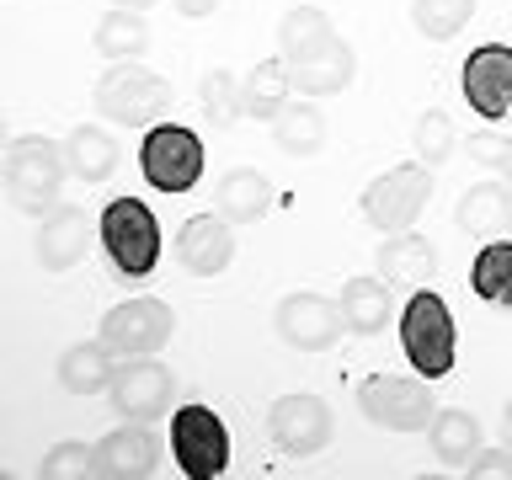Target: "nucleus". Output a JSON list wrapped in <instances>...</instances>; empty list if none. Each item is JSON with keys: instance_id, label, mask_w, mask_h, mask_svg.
Instances as JSON below:
<instances>
[{"instance_id": "obj_18", "label": "nucleus", "mask_w": 512, "mask_h": 480, "mask_svg": "<svg viewBox=\"0 0 512 480\" xmlns=\"http://www.w3.org/2000/svg\"><path fill=\"white\" fill-rule=\"evenodd\" d=\"M454 224L475 240H496L512 230V182H475L464 187V198L454 208Z\"/></svg>"}, {"instance_id": "obj_26", "label": "nucleus", "mask_w": 512, "mask_h": 480, "mask_svg": "<svg viewBox=\"0 0 512 480\" xmlns=\"http://www.w3.org/2000/svg\"><path fill=\"white\" fill-rule=\"evenodd\" d=\"M272 139H278L283 155L310 160L320 144H326V112H320L315 102H288L278 118H272Z\"/></svg>"}, {"instance_id": "obj_22", "label": "nucleus", "mask_w": 512, "mask_h": 480, "mask_svg": "<svg viewBox=\"0 0 512 480\" xmlns=\"http://www.w3.org/2000/svg\"><path fill=\"white\" fill-rule=\"evenodd\" d=\"M294 102V75H288L283 54L272 59H256L246 75H240V107H246V118H278V112Z\"/></svg>"}, {"instance_id": "obj_4", "label": "nucleus", "mask_w": 512, "mask_h": 480, "mask_svg": "<svg viewBox=\"0 0 512 480\" xmlns=\"http://www.w3.org/2000/svg\"><path fill=\"white\" fill-rule=\"evenodd\" d=\"M400 352H406L411 374H422V379L454 374V352H459L454 315H448L443 294H432L427 283L416 288L406 299V310H400Z\"/></svg>"}, {"instance_id": "obj_17", "label": "nucleus", "mask_w": 512, "mask_h": 480, "mask_svg": "<svg viewBox=\"0 0 512 480\" xmlns=\"http://www.w3.org/2000/svg\"><path fill=\"white\" fill-rule=\"evenodd\" d=\"M96 454H102V475L107 480H150L160 470V438L150 422H123L112 427L102 443H96Z\"/></svg>"}, {"instance_id": "obj_3", "label": "nucleus", "mask_w": 512, "mask_h": 480, "mask_svg": "<svg viewBox=\"0 0 512 480\" xmlns=\"http://www.w3.org/2000/svg\"><path fill=\"white\" fill-rule=\"evenodd\" d=\"M0 176H6L11 203L22 208V214H32V219H43V214L59 208V187H64V176H70V160H64L59 139L22 134V139H11Z\"/></svg>"}, {"instance_id": "obj_12", "label": "nucleus", "mask_w": 512, "mask_h": 480, "mask_svg": "<svg viewBox=\"0 0 512 480\" xmlns=\"http://www.w3.org/2000/svg\"><path fill=\"white\" fill-rule=\"evenodd\" d=\"M171 390H176V374L160 358H118L107 400L123 422H155V416H166Z\"/></svg>"}, {"instance_id": "obj_32", "label": "nucleus", "mask_w": 512, "mask_h": 480, "mask_svg": "<svg viewBox=\"0 0 512 480\" xmlns=\"http://www.w3.org/2000/svg\"><path fill=\"white\" fill-rule=\"evenodd\" d=\"M43 480H91L102 475V454H96V443H54L38 464Z\"/></svg>"}, {"instance_id": "obj_34", "label": "nucleus", "mask_w": 512, "mask_h": 480, "mask_svg": "<svg viewBox=\"0 0 512 480\" xmlns=\"http://www.w3.org/2000/svg\"><path fill=\"white\" fill-rule=\"evenodd\" d=\"M464 475L475 480H512V448H480L464 459Z\"/></svg>"}, {"instance_id": "obj_8", "label": "nucleus", "mask_w": 512, "mask_h": 480, "mask_svg": "<svg viewBox=\"0 0 512 480\" xmlns=\"http://www.w3.org/2000/svg\"><path fill=\"white\" fill-rule=\"evenodd\" d=\"M171 459L187 480H219L230 470V427L208 406H182L171 411Z\"/></svg>"}, {"instance_id": "obj_10", "label": "nucleus", "mask_w": 512, "mask_h": 480, "mask_svg": "<svg viewBox=\"0 0 512 480\" xmlns=\"http://www.w3.org/2000/svg\"><path fill=\"white\" fill-rule=\"evenodd\" d=\"M171 331H176L171 304L150 299V294L112 304V310L102 315V326H96V336H102L118 358H155V352L171 342Z\"/></svg>"}, {"instance_id": "obj_37", "label": "nucleus", "mask_w": 512, "mask_h": 480, "mask_svg": "<svg viewBox=\"0 0 512 480\" xmlns=\"http://www.w3.org/2000/svg\"><path fill=\"white\" fill-rule=\"evenodd\" d=\"M112 6H128V11H150L155 0H112Z\"/></svg>"}, {"instance_id": "obj_39", "label": "nucleus", "mask_w": 512, "mask_h": 480, "mask_svg": "<svg viewBox=\"0 0 512 480\" xmlns=\"http://www.w3.org/2000/svg\"><path fill=\"white\" fill-rule=\"evenodd\" d=\"M502 176L512 182V134H507V160H502Z\"/></svg>"}, {"instance_id": "obj_20", "label": "nucleus", "mask_w": 512, "mask_h": 480, "mask_svg": "<svg viewBox=\"0 0 512 480\" xmlns=\"http://www.w3.org/2000/svg\"><path fill=\"white\" fill-rule=\"evenodd\" d=\"M112 368H118V352H112L102 336H96V342H75V347L59 352V384H64V395H80V400L107 395Z\"/></svg>"}, {"instance_id": "obj_1", "label": "nucleus", "mask_w": 512, "mask_h": 480, "mask_svg": "<svg viewBox=\"0 0 512 480\" xmlns=\"http://www.w3.org/2000/svg\"><path fill=\"white\" fill-rule=\"evenodd\" d=\"M278 54L304 96H336L358 80V54L320 6H294L278 22Z\"/></svg>"}, {"instance_id": "obj_25", "label": "nucleus", "mask_w": 512, "mask_h": 480, "mask_svg": "<svg viewBox=\"0 0 512 480\" xmlns=\"http://www.w3.org/2000/svg\"><path fill=\"white\" fill-rule=\"evenodd\" d=\"M427 443H432V454H438V464H448V470H464V459L480 454V422H475L470 411H459V406L432 411Z\"/></svg>"}, {"instance_id": "obj_14", "label": "nucleus", "mask_w": 512, "mask_h": 480, "mask_svg": "<svg viewBox=\"0 0 512 480\" xmlns=\"http://www.w3.org/2000/svg\"><path fill=\"white\" fill-rule=\"evenodd\" d=\"M272 331H278L283 347L294 352H326L336 336H342V304L326 294H288L272 310Z\"/></svg>"}, {"instance_id": "obj_38", "label": "nucleus", "mask_w": 512, "mask_h": 480, "mask_svg": "<svg viewBox=\"0 0 512 480\" xmlns=\"http://www.w3.org/2000/svg\"><path fill=\"white\" fill-rule=\"evenodd\" d=\"M6 150H11V134H6V118H0V166H6Z\"/></svg>"}, {"instance_id": "obj_6", "label": "nucleus", "mask_w": 512, "mask_h": 480, "mask_svg": "<svg viewBox=\"0 0 512 480\" xmlns=\"http://www.w3.org/2000/svg\"><path fill=\"white\" fill-rule=\"evenodd\" d=\"M427 198H432V166L427 160H406V166H390L384 176H374L358 203H363V219L379 235H395V230H411L422 219Z\"/></svg>"}, {"instance_id": "obj_21", "label": "nucleus", "mask_w": 512, "mask_h": 480, "mask_svg": "<svg viewBox=\"0 0 512 480\" xmlns=\"http://www.w3.org/2000/svg\"><path fill=\"white\" fill-rule=\"evenodd\" d=\"M432 272H438V251H432L427 235H411V230L384 235L379 278H390L395 288H422V283H432Z\"/></svg>"}, {"instance_id": "obj_15", "label": "nucleus", "mask_w": 512, "mask_h": 480, "mask_svg": "<svg viewBox=\"0 0 512 480\" xmlns=\"http://www.w3.org/2000/svg\"><path fill=\"white\" fill-rule=\"evenodd\" d=\"M176 262H182L192 278H219L224 267L235 262V230L224 214H192L182 230H176Z\"/></svg>"}, {"instance_id": "obj_13", "label": "nucleus", "mask_w": 512, "mask_h": 480, "mask_svg": "<svg viewBox=\"0 0 512 480\" xmlns=\"http://www.w3.org/2000/svg\"><path fill=\"white\" fill-rule=\"evenodd\" d=\"M459 91L475 118L502 123L512 112V43H480L459 64Z\"/></svg>"}, {"instance_id": "obj_28", "label": "nucleus", "mask_w": 512, "mask_h": 480, "mask_svg": "<svg viewBox=\"0 0 512 480\" xmlns=\"http://www.w3.org/2000/svg\"><path fill=\"white\" fill-rule=\"evenodd\" d=\"M470 288L486 304H512V240L496 235L491 246H480L475 251V262H470Z\"/></svg>"}, {"instance_id": "obj_9", "label": "nucleus", "mask_w": 512, "mask_h": 480, "mask_svg": "<svg viewBox=\"0 0 512 480\" xmlns=\"http://www.w3.org/2000/svg\"><path fill=\"white\" fill-rule=\"evenodd\" d=\"M358 411L384 432H427L432 422V379H400V374H374L358 384Z\"/></svg>"}, {"instance_id": "obj_31", "label": "nucleus", "mask_w": 512, "mask_h": 480, "mask_svg": "<svg viewBox=\"0 0 512 480\" xmlns=\"http://www.w3.org/2000/svg\"><path fill=\"white\" fill-rule=\"evenodd\" d=\"M198 96H203V118L214 128H235L246 118V107H240V75H230V70H208Z\"/></svg>"}, {"instance_id": "obj_30", "label": "nucleus", "mask_w": 512, "mask_h": 480, "mask_svg": "<svg viewBox=\"0 0 512 480\" xmlns=\"http://www.w3.org/2000/svg\"><path fill=\"white\" fill-rule=\"evenodd\" d=\"M411 150H416V160H427V166H443V160L459 150L454 118H448V112H438V107H427L422 118L411 123Z\"/></svg>"}, {"instance_id": "obj_2", "label": "nucleus", "mask_w": 512, "mask_h": 480, "mask_svg": "<svg viewBox=\"0 0 512 480\" xmlns=\"http://www.w3.org/2000/svg\"><path fill=\"white\" fill-rule=\"evenodd\" d=\"M96 118L118 128H150L171 112V80L155 75L144 59H112L107 75H96Z\"/></svg>"}, {"instance_id": "obj_11", "label": "nucleus", "mask_w": 512, "mask_h": 480, "mask_svg": "<svg viewBox=\"0 0 512 480\" xmlns=\"http://www.w3.org/2000/svg\"><path fill=\"white\" fill-rule=\"evenodd\" d=\"M331 406L320 395H278L267 406V438H272V448L278 454H288V459H310V454H320V448L331 443Z\"/></svg>"}, {"instance_id": "obj_24", "label": "nucleus", "mask_w": 512, "mask_h": 480, "mask_svg": "<svg viewBox=\"0 0 512 480\" xmlns=\"http://www.w3.org/2000/svg\"><path fill=\"white\" fill-rule=\"evenodd\" d=\"M390 278H347L342 283V326L347 336H379L390 320Z\"/></svg>"}, {"instance_id": "obj_16", "label": "nucleus", "mask_w": 512, "mask_h": 480, "mask_svg": "<svg viewBox=\"0 0 512 480\" xmlns=\"http://www.w3.org/2000/svg\"><path fill=\"white\" fill-rule=\"evenodd\" d=\"M91 235H96V224L86 219V208L59 203L54 214H43L38 240H32V256H38V267H43V272H70L80 256H86Z\"/></svg>"}, {"instance_id": "obj_33", "label": "nucleus", "mask_w": 512, "mask_h": 480, "mask_svg": "<svg viewBox=\"0 0 512 480\" xmlns=\"http://www.w3.org/2000/svg\"><path fill=\"white\" fill-rule=\"evenodd\" d=\"M464 150H470L475 166H486V171H502V160H507V134H496V128H480V134L464 139Z\"/></svg>"}, {"instance_id": "obj_19", "label": "nucleus", "mask_w": 512, "mask_h": 480, "mask_svg": "<svg viewBox=\"0 0 512 480\" xmlns=\"http://www.w3.org/2000/svg\"><path fill=\"white\" fill-rule=\"evenodd\" d=\"M64 160H70V176H75V182L102 187L107 176L118 171L123 150H118V139H112L102 123H80V128H70V134H64Z\"/></svg>"}, {"instance_id": "obj_7", "label": "nucleus", "mask_w": 512, "mask_h": 480, "mask_svg": "<svg viewBox=\"0 0 512 480\" xmlns=\"http://www.w3.org/2000/svg\"><path fill=\"white\" fill-rule=\"evenodd\" d=\"M139 171L155 192H192L203 182V139L182 123H150L139 144Z\"/></svg>"}, {"instance_id": "obj_36", "label": "nucleus", "mask_w": 512, "mask_h": 480, "mask_svg": "<svg viewBox=\"0 0 512 480\" xmlns=\"http://www.w3.org/2000/svg\"><path fill=\"white\" fill-rule=\"evenodd\" d=\"M502 438H507V448H512V400H507V411H502Z\"/></svg>"}, {"instance_id": "obj_35", "label": "nucleus", "mask_w": 512, "mask_h": 480, "mask_svg": "<svg viewBox=\"0 0 512 480\" xmlns=\"http://www.w3.org/2000/svg\"><path fill=\"white\" fill-rule=\"evenodd\" d=\"M176 11L198 22V16H214V11H219V0H176Z\"/></svg>"}, {"instance_id": "obj_23", "label": "nucleus", "mask_w": 512, "mask_h": 480, "mask_svg": "<svg viewBox=\"0 0 512 480\" xmlns=\"http://www.w3.org/2000/svg\"><path fill=\"white\" fill-rule=\"evenodd\" d=\"M272 208V182L262 171L240 166V171H224L219 187H214V214H224L230 224H256Z\"/></svg>"}, {"instance_id": "obj_27", "label": "nucleus", "mask_w": 512, "mask_h": 480, "mask_svg": "<svg viewBox=\"0 0 512 480\" xmlns=\"http://www.w3.org/2000/svg\"><path fill=\"white\" fill-rule=\"evenodd\" d=\"M91 43H96L102 59H144V48H150V22H144V11L112 6L102 22H96Z\"/></svg>"}, {"instance_id": "obj_5", "label": "nucleus", "mask_w": 512, "mask_h": 480, "mask_svg": "<svg viewBox=\"0 0 512 480\" xmlns=\"http://www.w3.org/2000/svg\"><path fill=\"white\" fill-rule=\"evenodd\" d=\"M96 240L123 278H150L160 262V219L139 198H112L96 219Z\"/></svg>"}, {"instance_id": "obj_29", "label": "nucleus", "mask_w": 512, "mask_h": 480, "mask_svg": "<svg viewBox=\"0 0 512 480\" xmlns=\"http://www.w3.org/2000/svg\"><path fill=\"white\" fill-rule=\"evenodd\" d=\"M475 16V0H411V27L432 43H448Z\"/></svg>"}]
</instances>
